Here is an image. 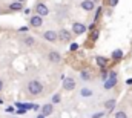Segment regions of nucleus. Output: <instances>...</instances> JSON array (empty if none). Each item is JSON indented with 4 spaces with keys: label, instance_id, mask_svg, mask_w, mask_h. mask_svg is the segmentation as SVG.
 I'll use <instances>...</instances> for the list:
<instances>
[{
    "label": "nucleus",
    "instance_id": "22",
    "mask_svg": "<svg viewBox=\"0 0 132 118\" xmlns=\"http://www.w3.org/2000/svg\"><path fill=\"white\" fill-rule=\"evenodd\" d=\"M108 71H106V68L104 69H101V72H100V77H101V81H106V78H108Z\"/></svg>",
    "mask_w": 132,
    "mask_h": 118
},
{
    "label": "nucleus",
    "instance_id": "35",
    "mask_svg": "<svg viewBox=\"0 0 132 118\" xmlns=\"http://www.w3.org/2000/svg\"><path fill=\"white\" fill-rule=\"evenodd\" d=\"M17 2H22V3H23V2H25V0H17Z\"/></svg>",
    "mask_w": 132,
    "mask_h": 118
},
{
    "label": "nucleus",
    "instance_id": "15",
    "mask_svg": "<svg viewBox=\"0 0 132 118\" xmlns=\"http://www.w3.org/2000/svg\"><path fill=\"white\" fill-rule=\"evenodd\" d=\"M95 63H97V66H98L100 69H104L108 66V58H104L103 55H97L95 57Z\"/></svg>",
    "mask_w": 132,
    "mask_h": 118
},
{
    "label": "nucleus",
    "instance_id": "6",
    "mask_svg": "<svg viewBox=\"0 0 132 118\" xmlns=\"http://www.w3.org/2000/svg\"><path fill=\"white\" fill-rule=\"evenodd\" d=\"M43 38L46 40V41H49V43H55L57 40H59V37H57V31L54 29H48L43 32Z\"/></svg>",
    "mask_w": 132,
    "mask_h": 118
},
{
    "label": "nucleus",
    "instance_id": "19",
    "mask_svg": "<svg viewBox=\"0 0 132 118\" xmlns=\"http://www.w3.org/2000/svg\"><path fill=\"white\" fill-rule=\"evenodd\" d=\"M114 118H129V117H128V114H126L125 111H117L115 115H114Z\"/></svg>",
    "mask_w": 132,
    "mask_h": 118
},
{
    "label": "nucleus",
    "instance_id": "32",
    "mask_svg": "<svg viewBox=\"0 0 132 118\" xmlns=\"http://www.w3.org/2000/svg\"><path fill=\"white\" fill-rule=\"evenodd\" d=\"M25 112H26V111H23V109H17V114H19V115H22V114H25Z\"/></svg>",
    "mask_w": 132,
    "mask_h": 118
},
{
    "label": "nucleus",
    "instance_id": "37",
    "mask_svg": "<svg viewBox=\"0 0 132 118\" xmlns=\"http://www.w3.org/2000/svg\"><path fill=\"white\" fill-rule=\"evenodd\" d=\"M0 14H2V9H0Z\"/></svg>",
    "mask_w": 132,
    "mask_h": 118
},
{
    "label": "nucleus",
    "instance_id": "24",
    "mask_svg": "<svg viewBox=\"0 0 132 118\" xmlns=\"http://www.w3.org/2000/svg\"><path fill=\"white\" fill-rule=\"evenodd\" d=\"M69 49H71L72 52H74V51H77V49H78V43H72V41H71V46H69Z\"/></svg>",
    "mask_w": 132,
    "mask_h": 118
},
{
    "label": "nucleus",
    "instance_id": "4",
    "mask_svg": "<svg viewBox=\"0 0 132 118\" xmlns=\"http://www.w3.org/2000/svg\"><path fill=\"white\" fill-rule=\"evenodd\" d=\"M71 32H72V35H81V34L86 32V25L81 23V22H74L72 28H71Z\"/></svg>",
    "mask_w": 132,
    "mask_h": 118
},
{
    "label": "nucleus",
    "instance_id": "18",
    "mask_svg": "<svg viewBox=\"0 0 132 118\" xmlns=\"http://www.w3.org/2000/svg\"><path fill=\"white\" fill-rule=\"evenodd\" d=\"M111 57L114 60H121L123 58V51H121V49H115V51H112Z\"/></svg>",
    "mask_w": 132,
    "mask_h": 118
},
{
    "label": "nucleus",
    "instance_id": "21",
    "mask_svg": "<svg viewBox=\"0 0 132 118\" xmlns=\"http://www.w3.org/2000/svg\"><path fill=\"white\" fill-rule=\"evenodd\" d=\"M100 37V29L98 28H95V29L92 31V41H97Z\"/></svg>",
    "mask_w": 132,
    "mask_h": 118
},
{
    "label": "nucleus",
    "instance_id": "20",
    "mask_svg": "<svg viewBox=\"0 0 132 118\" xmlns=\"http://www.w3.org/2000/svg\"><path fill=\"white\" fill-rule=\"evenodd\" d=\"M60 101H62V97H60L59 94H55V95H52V100H51V103H52V104H59Z\"/></svg>",
    "mask_w": 132,
    "mask_h": 118
},
{
    "label": "nucleus",
    "instance_id": "3",
    "mask_svg": "<svg viewBox=\"0 0 132 118\" xmlns=\"http://www.w3.org/2000/svg\"><path fill=\"white\" fill-rule=\"evenodd\" d=\"M57 37L62 43H71L72 41V32L66 28H62V29L57 32Z\"/></svg>",
    "mask_w": 132,
    "mask_h": 118
},
{
    "label": "nucleus",
    "instance_id": "31",
    "mask_svg": "<svg viewBox=\"0 0 132 118\" xmlns=\"http://www.w3.org/2000/svg\"><path fill=\"white\" fill-rule=\"evenodd\" d=\"M126 85H128V86H132V78H128V80H126Z\"/></svg>",
    "mask_w": 132,
    "mask_h": 118
},
{
    "label": "nucleus",
    "instance_id": "28",
    "mask_svg": "<svg viewBox=\"0 0 132 118\" xmlns=\"http://www.w3.org/2000/svg\"><path fill=\"white\" fill-rule=\"evenodd\" d=\"M23 12H25L26 15H31V9H29V8H25V9H23Z\"/></svg>",
    "mask_w": 132,
    "mask_h": 118
},
{
    "label": "nucleus",
    "instance_id": "16",
    "mask_svg": "<svg viewBox=\"0 0 132 118\" xmlns=\"http://www.w3.org/2000/svg\"><path fill=\"white\" fill-rule=\"evenodd\" d=\"M94 95V90L91 88H81L80 89V97H83V98H89V97H92Z\"/></svg>",
    "mask_w": 132,
    "mask_h": 118
},
{
    "label": "nucleus",
    "instance_id": "10",
    "mask_svg": "<svg viewBox=\"0 0 132 118\" xmlns=\"http://www.w3.org/2000/svg\"><path fill=\"white\" fill-rule=\"evenodd\" d=\"M40 114H42L43 117H49V115H52V114H54V104H52V103H46V104H43Z\"/></svg>",
    "mask_w": 132,
    "mask_h": 118
},
{
    "label": "nucleus",
    "instance_id": "7",
    "mask_svg": "<svg viewBox=\"0 0 132 118\" xmlns=\"http://www.w3.org/2000/svg\"><path fill=\"white\" fill-rule=\"evenodd\" d=\"M35 14L40 15V17H46L49 14V8L45 3H37L35 5Z\"/></svg>",
    "mask_w": 132,
    "mask_h": 118
},
{
    "label": "nucleus",
    "instance_id": "9",
    "mask_svg": "<svg viewBox=\"0 0 132 118\" xmlns=\"http://www.w3.org/2000/svg\"><path fill=\"white\" fill-rule=\"evenodd\" d=\"M80 8H81L83 11H86V12H91V11L95 9V2H94V0H83V2L80 3Z\"/></svg>",
    "mask_w": 132,
    "mask_h": 118
},
{
    "label": "nucleus",
    "instance_id": "26",
    "mask_svg": "<svg viewBox=\"0 0 132 118\" xmlns=\"http://www.w3.org/2000/svg\"><path fill=\"white\" fill-rule=\"evenodd\" d=\"M26 31H29V28H28V26H22V28H19V29H17V32H20V34H25Z\"/></svg>",
    "mask_w": 132,
    "mask_h": 118
},
{
    "label": "nucleus",
    "instance_id": "11",
    "mask_svg": "<svg viewBox=\"0 0 132 118\" xmlns=\"http://www.w3.org/2000/svg\"><path fill=\"white\" fill-rule=\"evenodd\" d=\"M29 25L32 26V28H40L42 25H43V17H40V15H37V14H34L29 17Z\"/></svg>",
    "mask_w": 132,
    "mask_h": 118
},
{
    "label": "nucleus",
    "instance_id": "33",
    "mask_svg": "<svg viewBox=\"0 0 132 118\" xmlns=\"http://www.w3.org/2000/svg\"><path fill=\"white\" fill-rule=\"evenodd\" d=\"M32 109H34V111H38V109H40V106H38V104H34Z\"/></svg>",
    "mask_w": 132,
    "mask_h": 118
},
{
    "label": "nucleus",
    "instance_id": "27",
    "mask_svg": "<svg viewBox=\"0 0 132 118\" xmlns=\"http://www.w3.org/2000/svg\"><path fill=\"white\" fill-rule=\"evenodd\" d=\"M104 117V112H97V114H94L91 118H103Z\"/></svg>",
    "mask_w": 132,
    "mask_h": 118
},
{
    "label": "nucleus",
    "instance_id": "8",
    "mask_svg": "<svg viewBox=\"0 0 132 118\" xmlns=\"http://www.w3.org/2000/svg\"><path fill=\"white\" fill-rule=\"evenodd\" d=\"M75 80L72 78V77H66L63 78V89H65L66 92H71V90H74L75 89Z\"/></svg>",
    "mask_w": 132,
    "mask_h": 118
},
{
    "label": "nucleus",
    "instance_id": "14",
    "mask_svg": "<svg viewBox=\"0 0 132 118\" xmlns=\"http://www.w3.org/2000/svg\"><path fill=\"white\" fill-rule=\"evenodd\" d=\"M8 8H9V11H12V12H15V11H22V9H23V3L15 0V2H12V3H9Z\"/></svg>",
    "mask_w": 132,
    "mask_h": 118
},
{
    "label": "nucleus",
    "instance_id": "25",
    "mask_svg": "<svg viewBox=\"0 0 132 118\" xmlns=\"http://www.w3.org/2000/svg\"><path fill=\"white\" fill-rule=\"evenodd\" d=\"M117 3H118V0H109V2H108V5H109L111 8H115Z\"/></svg>",
    "mask_w": 132,
    "mask_h": 118
},
{
    "label": "nucleus",
    "instance_id": "1",
    "mask_svg": "<svg viewBox=\"0 0 132 118\" xmlns=\"http://www.w3.org/2000/svg\"><path fill=\"white\" fill-rule=\"evenodd\" d=\"M43 89H45L43 88V85H42L38 80H29L28 85H26V90H28V94L32 95V97H38V95H42Z\"/></svg>",
    "mask_w": 132,
    "mask_h": 118
},
{
    "label": "nucleus",
    "instance_id": "36",
    "mask_svg": "<svg viewBox=\"0 0 132 118\" xmlns=\"http://www.w3.org/2000/svg\"><path fill=\"white\" fill-rule=\"evenodd\" d=\"M11 118H17V117H11Z\"/></svg>",
    "mask_w": 132,
    "mask_h": 118
},
{
    "label": "nucleus",
    "instance_id": "2",
    "mask_svg": "<svg viewBox=\"0 0 132 118\" xmlns=\"http://www.w3.org/2000/svg\"><path fill=\"white\" fill-rule=\"evenodd\" d=\"M118 75H117V72L115 71H111L109 74H108V78H106V81H103V88L106 89V90H109V89H114L117 86V83H118Z\"/></svg>",
    "mask_w": 132,
    "mask_h": 118
},
{
    "label": "nucleus",
    "instance_id": "23",
    "mask_svg": "<svg viewBox=\"0 0 132 118\" xmlns=\"http://www.w3.org/2000/svg\"><path fill=\"white\" fill-rule=\"evenodd\" d=\"M100 14H101V6H98V8L95 9V15H94V22H98V19H100Z\"/></svg>",
    "mask_w": 132,
    "mask_h": 118
},
{
    "label": "nucleus",
    "instance_id": "17",
    "mask_svg": "<svg viewBox=\"0 0 132 118\" xmlns=\"http://www.w3.org/2000/svg\"><path fill=\"white\" fill-rule=\"evenodd\" d=\"M23 45L28 46V48H32L34 45H35V38H34L32 35H26V37H23Z\"/></svg>",
    "mask_w": 132,
    "mask_h": 118
},
{
    "label": "nucleus",
    "instance_id": "13",
    "mask_svg": "<svg viewBox=\"0 0 132 118\" xmlns=\"http://www.w3.org/2000/svg\"><path fill=\"white\" fill-rule=\"evenodd\" d=\"M80 80H81V81H91V80H92V74H91V71H88V69H81V71H80Z\"/></svg>",
    "mask_w": 132,
    "mask_h": 118
},
{
    "label": "nucleus",
    "instance_id": "12",
    "mask_svg": "<svg viewBox=\"0 0 132 118\" xmlns=\"http://www.w3.org/2000/svg\"><path fill=\"white\" fill-rule=\"evenodd\" d=\"M115 106H117V100H115V98H109V100H106V101L103 103V107H104L108 112L114 111V109H115Z\"/></svg>",
    "mask_w": 132,
    "mask_h": 118
},
{
    "label": "nucleus",
    "instance_id": "34",
    "mask_svg": "<svg viewBox=\"0 0 132 118\" xmlns=\"http://www.w3.org/2000/svg\"><path fill=\"white\" fill-rule=\"evenodd\" d=\"M37 118H46V117H43L42 114H38V115H37Z\"/></svg>",
    "mask_w": 132,
    "mask_h": 118
},
{
    "label": "nucleus",
    "instance_id": "5",
    "mask_svg": "<svg viewBox=\"0 0 132 118\" xmlns=\"http://www.w3.org/2000/svg\"><path fill=\"white\" fill-rule=\"evenodd\" d=\"M46 57H48V60H49L52 64H59V63L62 61V54H60L59 51H54V49H52V51H49Z\"/></svg>",
    "mask_w": 132,
    "mask_h": 118
},
{
    "label": "nucleus",
    "instance_id": "29",
    "mask_svg": "<svg viewBox=\"0 0 132 118\" xmlns=\"http://www.w3.org/2000/svg\"><path fill=\"white\" fill-rule=\"evenodd\" d=\"M95 29V22H94V23H91V25H89V31H94Z\"/></svg>",
    "mask_w": 132,
    "mask_h": 118
},
{
    "label": "nucleus",
    "instance_id": "30",
    "mask_svg": "<svg viewBox=\"0 0 132 118\" xmlns=\"http://www.w3.org/2000/svg\"><path fill=\"white\" fill-rule=\"evenodd\" d=\"M3 86H5V83H3V80H2V78H0V92H2V90H3Z\"/></svg>",
    "mask_w": 132,
    "mask_h": 118
}]
</instances>
